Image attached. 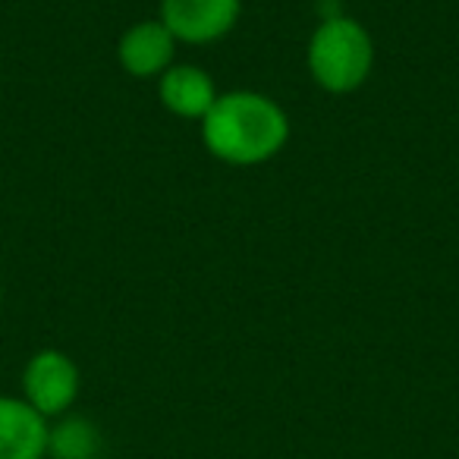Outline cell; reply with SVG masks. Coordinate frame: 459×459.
<instances>
[{
	"label": "cell",
	"instance_id": "1",
	"mask_svg": "<svg viewBox=\"0 0 459 459\" xmlns=\"http://www.w3.org/2000/svg\"><path fill=\"white\" fill-rule=\"evenodd\" d=\"M202 139L214 158L237 167L264 164L283 152L290 120L277 101L258 91L217 95L214 108L202 120Z\"/></svg>",
	"mask_w": 459,
	"mask_h": 459
},
{
	"label": "cell",
	"instance_id": "2",
	"mask_svg": "<svg viewBox=\"0 0 459 459\" xmlns=\"http://www.w3.org/2000/svg\"><path fill=\"white\" fill-rule=\"evenodd\" d=\"M375 66V41L362 22L350 16L321 20L308 41V70L312 79L331 95L356 91Z\"/></svg>",
	"mask_w": 459,
	"mask_h": 459
},
{
	"label": "cell",
	"instance_id": "3",
	"mask_svg": "<svg viewBox=\"0 0 459 459\" xmlns=\"http://www.w3.org/2000/svg\"><path fill=\"white\" fill-rule=\"evenodd\" d=\"M82 375L79 365L60 350H41L22 368V400L48 421L66 415L79 400Z\"/></svg>",
	"mask_w": 459,
	"mask_h": 459
},
{
	"label": "cell",
	"instance_id": "4",
	"mask_svg": "<svg viewBox=\"0 0 459 459\" xmlns=\"http://www.w3.org/2000/svg\"><path fill=\"white\" fill-rule=\"evenodd\" d=\"M243 0H160V22L186 45H211L233 32Z\"/></svg>",
	"mask_w": 459,
	"mask_h": 459
},
{
	"label": "cell",
	"instance_id": "5",
	"mask_svg": "<svg viewBox=\"0 0 459 459\" xmlns=\"http://www.w3.org/2000/svg\"><path fill=\"white\" fill-rule=\"evenodd\" d=\"M173 54H177V39L164 22H135L133 29H126L117 45V57L120 66L135 79H154L164 76L173 66Z\"/></svg>",
	"mask_w": 459,
	"mask_h": 459
},
{
	"label": "cell",
	"instance_id": "6",
	"mask_svg": "<svg viewBox=\"0 0 459 459\" xmlns=\"http://www.w3.org/2000/svg\"><path fill=\"white\" fill-rule=\"evenodd\" d=\"M51 421L22 396H0V459H48Z\"/></svg>",
	"mask_w": 459,
	"mask_h": 459
},
{
	"label": "cell",
	"instance_id": "7",
	"mask_svg": "<svg viewBox=\"0 0 459 459\" xmlns=\"http://www.w3.org/2000/svg\"><path fill=\"white\" fill-rule=\"evenodd\" d=\"M160 101L170 114L186 117V120H204L217 101V89L202 66L173 64L160 76Z\"/></svg>",
	"mask_w": 459,
	"mask_h": 459
},
{
	"label": "cell",
	"instance_id": "8",
	"mask_svg": "<svg viewBox=\"0 0 459 459\" xmlns=\"http://www.w3.org/2000/svg\"><path fill=\"white\" fill-rule=\"evenodd\" d=\"M104 434L89 415H60L48 431V459H101Z\"/></svg>",
	"mask_w": 459,
	"mask_h": 459
},
{
	"label": "cell",
	"instance_id": "9",
	"mask_svg": "<svg viewBox=\"0 0 459 459\" xmlns=\"http://www.w3.org/2000/svg\"><path fill=\"white\" fill-rule=\"evenodd\" d=\"M0 306H4V283H0Z\"/></svg>",
	"mask_w": 459,
	"mask_h": 459
}]
</instances>
